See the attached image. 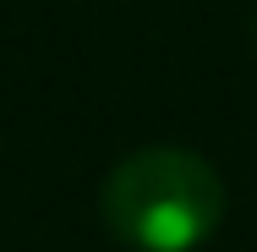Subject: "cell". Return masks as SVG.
<instances>
[{"instance_id":"6da1fadb","label":"cell","mask_w":257,"mask_h":252,"mask_svg":"<svg viewBox=\"0 0 257 252\" xmlns=\"http://www.w3.org/2000/svg\"><path fill=\"white\" fill-rule=\"evenodd\" d=\"M99 219L132 252H203L224 225V176L197 148H137L104 176Z\"/></svg>"}]
</instances>
